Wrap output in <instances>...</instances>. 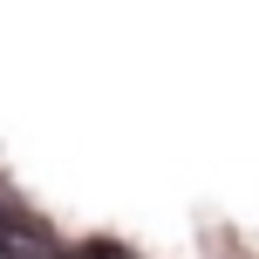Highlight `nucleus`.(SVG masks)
<instances>
[{
  "mask_svg": "<svg viewBox=\"0 0 259 259\" xmlns=\"http://www.w3.org/2000/svg\"><path fill=\"white\" fill-rule=\"evenodd\" d=\"M0 259H55V246H48V232H41L34 219L0 211Z\"/></svg>",
  "mask_w": 259,
  "mask_h": 259,
  "instance_id": "1",
  "label": "nucleus"
},
{
  "mask_svg": "<svg viewBox=\"0 0 259 259\" xmlns=\"http://www.w3.org/2000/svg\"><path fill=\"white\" fill-rule=\"evenodd\" d=\"M75 259H137V252H123V246H82Z\"/></svg>",
  "mask_w": 259,
  "mask_h": 259,
  "instance_id": "2",
  "label": "nucleus"
}]
</instances>
